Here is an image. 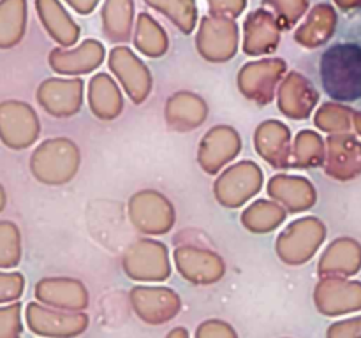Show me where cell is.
<instances>
[{
    "instance_id": "cell-4",
    "label": "cell",
    "mask_w": 361,
    "mask_h": 338,
    "mask_svg": "<svg viewBox=\"0 0 361 338\" xmlns=\"http://www.w3.org/2000/svg\"><path fill=\"white\" fill-rule=\"evenodd\" d=\"M122 270L133 282H164L171 277V256L166 243L154 236L136 239L122 256Z\"/></svg>"
},
{
    "instance_id": "cell-9",
    "label": "cell",
    "mask_w": 361,
    "mask_h": 338,
    "mask_svg": "<svg viewBox=\"0 0 361 338\" xmlns=\"http://www.w3.org/2000/svg\"><path fill=\"white\" fill-rule=\"evenodd\" d=\"M129 303L141 323L148 326L168 324L182 312V298L178 292L166 285H134L129 291Z\"/></svg>"
},
{
    "instance_id": "cell-7",
    "label": "cell",
    "mask_w": 361,
    "mask_h": 338,
    "mask_svg": "<svg viewBox=\"0 0 361 338\" xmlns=\"http://www.w3.org/2000/svg\"><path fill=\"white\" fill-rule=\"evenodd\" d=\"M25 323L34 334L41 338H78L90 326L87 312H71L46 306L39 301L28 303Z\"/></svg>"
},
{
    "instance_id": "cell-29",
    "label": "cell",
    "mask_w": 361,
    "mask_h": 338,
    "mask_svg": "<svg viewBox=\"0 0 361 338\" xmlns=\"http://www.w3.org/2000/svg\"><path fill=\"white\" fill-rule=\"evenodd\" d=\"M39 18L44 23L46 30L53 39L62 46H73L78 41V28L69 20L62 7L55 0H37Z\"/></svg>"
},
{
    "instance_id": "cell-14",
    "label": "cell",
    "mask_w": 361,
    "mask_h": 338,
    "mask_svg": "<svg viewBox=\"0 0 361 338\" xmlns=\"http://www.w3.org/2000/svg\"><path fill=\"white\" fill-rule=\"evenodd\" d=\"M242 136L231 125H215L204 132L197 146V164L207 175H219L242 151Z\"/></svg>"
},
{
    "instance_id": "cell-15",
    "label": "cell",
    "mask_w": 361,
    "mask_h": 338,
    "mask_svg": "<svg viewBox=\"0 0 361 338\" xmlns=\"http://www.w3.org/2000/svg\"><path fill=\"white\" fill-rule=\"evenodd\" d=\"M85 83L80 77H48L35 92L39 106L55 118L78 115L85 102Z\"/></svg>"
},
{
    "instance_id": "cell-5",
    "label": "cell",
    "mask_w": 361,
    "mask_h": 338,
    "mask_svg": "<svg viewBox=\"0 0 361 338\" xmlns=\"http://www.w3.org/2000/svg\"><path fill=\"white\" fill-rule=\"evenodd\" d=\"M263 169L254 161H238L222 169L214 182V197L221 206L238 210L261 192Z\"/></svg>"
},
{
    "instance_id": "cell-43",
    "label": "cell",
    "mask_w": 361,
    "mask_h": 338,
    "mask_svg": "<svg viewBox=\"0 0 361 338\" xmlns=\"http://www.w3.org/2000/svg\"><path fill=\"white\" fill-rule=\"evenodd\" d=\"M353 130H355L356 136L361 139V111H355V116H353Z\"/></svg>"
},
{
    "instance_id": "cell-8",
    "label": "cell",
    "mask_w": 361,
    "mask_h": 338,
    "mask_svg": "<svg viewBox=\"0 0 361 338\" xmlns=\"http://www.w3.org/2000/svg\"><path fill=\"white\" fill-rule=\"evenodd\" d=\"M288 73V63L282 58L252 60L238 70L236 87L247 101L259 106L270 104Z\"/></svg>"
},
{
    "instance_id": "cell-26",
    "label": "cell",
    "mask_w": 361,
    "mask_h": 338,
    "mask_svg": "<svg viewBox=\"0 0 361 338\" xmlns=\"http://www.w3.org/2000/svg\"><path fill=\"white\" fill-rule=\"evenodd\" d=\"M288 218V210L274 199H256L242 211L240 222L254 234H268L281 227Z\"/></svg>"
},
{
    "instance_id": "cell-46",
    "label": "cell",
    "mask_w": 361,
    "mask_h": 338,
    "mask_svg": "<svg viewBox=\"0 0 361 338\" xmlns=\"http://www.w3.org/2000/svg\"><path fill=\"white\" fill-rule=\"evenodd\" d=\"M286 338H288V337H286Z\"/></svg>"
},
{
    "instance_id": "cell-19",
    "label": "cell",
    "mask_w": 361,
    "mask_h": 338,
    "mask_svg": "<svg viewBox=\"0 0 361 338\" xmlns=\"http://www.w3.org/2000/svg\"><path fill=\"white\" fill-rule=\"evenodd\" d=\"M34 296L39 303L51 308L85 312L90 303L87 285L78 278L46 277L35 284Z\"/></svg>"
},
{
    "instance_id": "cell-44",
    "label": "cell",
    "mask_w": 361,
    "mask_h": 338,
    "mask_svg": "<svg viewBox=\"0 0 361 338\" xmlns=\"http://www.w3.org/2000/svg\"><path fill=\"white\" fill-rule=\"evenodd\" d=\"M338 4H341L342 7H356L361 6V0H338Z\"/></svg>"
},
{
    "instance_id": "cell-36",
    "label": "cell",
    "mask_w": 361,
    "mask_h": 338,
    "mask_svg": "<svg viewBox=\"0 0 361 338\" xmlns=\"http://www.w3.org/2000/svg\"><path fill=\"white\" fill-rule=\"evenodd\" d=\"M150 4H155L159 9L164 11L166 14L173 18L176 25L182 28L183 32L189 34L194 27V16L196 11L190 0H148Z\"/></svg>"
},
{
    "instance_id": "cell-20",
    "label": "cell",
    "mask_w": 361,
    "mask_h": 338,
    "mask_svg": "<svg viewBox=\"0 0 361 338\" xmlns=\"http://www.w3.org/2000/svg\"><path fill=\"white\" fill-rule=\"evenodd\" d=\"M267 194L293 215L303 213L317 203V190L314 183L300 175L277 173L268 180Z\"/></svg>"
},
{
    "instance_id": "cell-12",
    "label": "cell",
    "mask_w": 361,
    "mask_h": 338,
    "mask_svg": "<svg viewBox=\"0 0 361 338\" xmlns=\"http://www.w3.org/2000/svg\"><path fill=\"white\" fill-rule=\"evenodd\" d=\"M41 122L30 104L23 101L0 102V141L13 150H25L39 139Z\"/></svg>"
},
{
    "instance_id": "cell-30",
    "label": "cell",
    "mask_w": 361,
    "mask_h": 338,
    "mask_svg": "<svg viewBox=\"0 0 361 338\" xmlns=\"http://www.w3.org/2000/svg\"><path fill=\"white\" fill-rule=\"evenodd\" d=\"M27 4L25 0H0V48L16 46L25 34Z\"/></svg>"
},
{
    "instance_id": "cell-35",
    "label": "cell",
    "mask_w": 361,
    "mask_h": 338,
    "mask_svg": "<svg viewBox=\"0 0 361 338\" xmlns=\"http://www.w3.org/2000/svg\"><path fill=\"white\" fill-rule=\"evenodd\" d=\"M130 25V6L127 0H111L106 7V34L113 41H127Z\"/></svg>"
},
{
    "instance_id": "cell-27",
    "label": "cell",
    "mask_w": 361,
    "mask_h": 338,
    "mask_svg": "<svg viewBox=\"0 0 361 338\" xmlns=\"http://www.w3.org/2000/svg\"><path fill=\"white\" fill-rule=\"evenodd\" d=\"M279 46V30L267 13H254L245 23L243 51L250 56L268 55Z\"/></svg>"
},
{
    "instance_id": "cell-42",
    "label": "cell",
    "mask_w": 361,
    "mask_h": 338,
    "mask_svg": "<svg viewBox=\"0 0 361 338\" xmlns=\"http://www.w3.org/2000/svg\"><path fill=\"white\" fill-rule=\"evenodd\" d=\"M164 338H190L189 334V330L183 326H176L173 327L171 331H168V334H166Z\"/></svg>"
},
{
    "instance_id": "cell-33",
    "label": "cell",
    "mask_w": 361,
    "mask_h": 338,
    "mask_svg": "<svg viewBox=\"0 0 361 338\" xmlns=\"http://www.w3.org/2000/svg\"><path fill=\"white\" fill-rule=\"evenodd\" d=\"M168 37L161 27L155 25L150 18L141 16L136 34V48L140 49V53L150 58H161L168 51Z\"/></svg>"
},
{
    "instance_id": "cell-13",
    "label": "cell",
    "mask_w": 361,
    "mask_h": 338,
    "mask_svg": "<svg viewBox=\"0 0 361 338\" xmlns=\"http://www.w3.org/2000/svg\"><path fill=\"white\" fill-rule=\"evenodd\" d=\"M314 305L324 317H342L361 310V282L342 277H321L314 287Z\"/></svg>"
},
{
    "instance_id": "cell-38",
    "label": "cell",
    "mask_w": 361,
    "mask_h": 338,
    "mask_svg": "<svg viewBox=\"0 0 361 338\" xmlns=\"http://www.w3.org/2000/svg\"><path fill=\"white\" fill-rule=\"evenodd\" d=\"M25 277L20 271H0V303H14L23 296Z\"/></svg>"
},
{
    "instance_id": "cell-24",
    "label": "cell",
    "mask_w": 361,
    "mask_h": 338,
    "mask_svg": "<svg viewBox=\"0 0 361 338\" xmlns=\"http://www.w3.org/2000/svg\"><path fill=\"white\" fill-rule=\"evenodd\" d=\"M87 102L95 118L102 122L116 120L123 113L122 87L111 74H94L87 83Z\"/></svg>"
},
{
    "instance_id": "cell-40",
    "label": "cell",
    "mask_w": 361,
    "mask_h": 338,
    "mask_svg": "<svg viewBox=\"0 0 361 338\" xmlns=\"http://www.w3.org/2000/svg\"><path fill=\"white\" fill-rule=\"evenodd\" d=\"M326 338H361V313L335 320L326 330Z\"/></svg>"
},
{
    "instance_id": "cell-41",
    "label": "cell",
    "mask_w": 361,
    "mask_h": 338,
    "mask_svg": "<svg viewBox=\"0 0 361 338\" xmlns=\"http://www.w3.org/2000/svg\"><path fill=\"white\" fill-rule=\"evenodd\" d=\"M271 2L281 9V14L286 18L288 23L295 21L302 14L303 7H305L303 0H271Z\"/></svg>"
},
{
    "instance_id": "cell-32",
    "label": "cell",
    "mask_w": 361,
    "mask_h": 338,
    "mask_svg": "<svg viewBox=\"0 0 361 338\" xmlns=\"http://www.w3.org/2000/svg\"><path fill=\"white\" fill-rule=\"evenodd\" d=\"M355 109L345 106L344 102L328 101L323 102L314 113V125L326 134L351 132Z\"/></svg>"
},
{
    "instance_id": "cell-28",
    "label": "cell",
    "mask_w": 361,
    "mask_h": 338,
    "mask_svg": "<svg viewBox=\"0 0 361 338\" xmlns=\"http://www.w3.org/2000/svg\"><path fill=\"white\" fill-rule=\"evenodd\" d=\"M326 157V139L317 130L303 129L293 139L291 168L314 169L323 168Z\"/></svg>"
},
{
    "instance_id": "cell-21",
    "label": "cell",
    "mask_w": 361,
    "mask_h": 338,
    "mask_svg": "<svg viewBox=\"0 0 361 338\" xmlns=\"http://www.w3.org/2000/svg\"><path fill=\"white\" fill-rule=\"evenodd\" d=\"M102 62H104V48L101 42L92 39L83 41L73 49H53L48 56V63L53 73L67 77H80L94 73Z\"/></svg>"
},
{
    "instance_id": "cell-6",
    "label": "cell",
    "mask_w": 361,
    "mask_h": 338,
    "mask_svg": "<svg viewBox=\"0 0 361 338\" xmlns=\"http://www.w3.org/2000/svg\"><path fill=\"white\" fill-rule=\"evenodd\" d=\"M127 215L136 231L145 236H164L175 227L176 213L171 201L154 189L137 190L127 203Z\"/></svg>"
},
{
    "instance_id": "cell-22",
    "label": "cell",
    "mask_w": 361,
    "mask_h": 338,
    "mask_svg": "<svg viewBox=\"0 0 361 338\" xmlns=\"http://www.w3.org/2000/svg\"><path fill=\"white\" fill-rule=\"evenodd\" d=\"M361 271V243L351 236L335 238L317 263L319 277L351 278Z\"/></svg>"
},
{
    "instance_id": "cell-31",
    "label": "cell",
    "mask_w": 361,
    "mask_h": 338,
    "mask_svg": "<svg viewBox=\"0 0 361 338\" xmlns=\"http://www.w3.org/2000/svg\"><path fill=\"white\" fill-rule=\"evenodd\" d=\"M312 14L314 16L296 34V41L305 48H317L324 44L331 37L335 23H337L334 9L328 6L316 7Z\"/></svg>"
},
{
    "instance_id": "cell-10",
    "label": "cell",
    "mask_w": 361,
    "mask_h": 338,
    "mask_svg": "<svg viewBox=\"0 0 361 338\" xmlns=\"http://www.w3.org/2000/svg\"><path fill=\"white\" fill-rule=\"evenodd\" d=\"M173 266L192 285H214L226 275V261L217 252L200 245H180L173 250Z\"/></svg>"
},
{
    "instance_id": "cell-16",
    "label": "cell",
    "mask_w": 361,
    "mask_h": 338,
    "mask_svg": "<svg viewBox=\"0 0 361 338\" xmlns=\"http://www.w3.org/2000/svg\"><path fill=\"white\" fill-rule=\"evenodd\" d=\"M323 171L337 182H351L361 176V139L351 132L326 137Z\"/></svg>"
},
{
    "instance_id": "cell-3",
    "label": "cell",
    "mask_w": 361,
    "mask_h": 338,
    "mask_svg": "<svg viewBox=\"0 0 361 338\" xmlns=\"http://www.w3.org/2000/svg\"><path fill=\"white\" fill-rule=\"evenodd\" d=\"M326 234V224L319 217H300L282 229L275 239V252L286 266H303L319 252Z\"/></svg>"
},
{
    "instance_id": "cell-34",
    "label": "cell",
    "mask_w": 361,
    "mask_h": 338,
    "mask_svg": "<svg viewBox=\"0 0 361 338\" xmlns=\"http://www.w3.org/2000/svg\"><path fill=\"white\" fill-rule=\"evenodd\" d=\"M21 261V234L14 222H0V268H16Z\"/></svg>"
},
{
    "instance_id": "cell-45",
    "label": "cell",
    "mask_w": 361,
    "mask_h": 338,
    "mask_svg": "<svg viewBox=\"0 0 361 338\" xmlns=\"http://www.w3.org/2000/svg\"><path fill=\"white\" fill-rule=\"evenodd\" d=\"M6 203H7V196H6V190H4V187L0 185V211L6 208Z\"/></svg>"
},
{
    "instance_id": "cell-37",
    "label": "cell",
    "mask_w": 361,
    "mask_h": 338,
    "mask_svg": "<svg viewBox=\"0 0 361 338\" xmlns=\"http://www.w3.org/2000/svg\"><path fill=\"white\" fill-rule=\"evenodd\" d=\"M21 303L14 301L0 306V338H20L23 333Z\"/></svg>"
},
{
    "instance_id": "cell-39",
    "label": "cell",
    "mask_w": 361,
    "mask_h": 338,
    "mask_svg": "<svg viewBox=\"0 0 361 338\" xmlns=\"http://www.w3.org/2000/svg\"><path fill=\"white\" fill-rule=\"evenodd\" d=\"M194 338H240L235 327L222 319H207L197 324Z\"/></svg>"
},
{
    "instance_id": "cell-1",
    "label": "cell",
    "mask_w": 361,
    "mask_h": 338,
    "mask_svg": "<svg viewBox=\"0 0 361 338\" xmlns=\"http://www.w3.org/2000/svg\"><path fill=\"white\" fill-rule=\"evenodd\" d=\"M323 90L331 101L355 102L361 99V46L338 42L330 46L319 60Z\"/></svg>"
},
{
    "instance_id": "cell-25",
    "label": "cell",
    "mask_w": 361,
    "mask_h": 338,
    "mask_svg": "<svg viewBox=\"0 0 361 338\" xmlns=\"http://www.w3.org/2000/svg\"><path fill=\"white\" fill-rule=\"evenodd\" d=\"M197 51L208 62L231 60L238 51V32L235 25L228 21H204L197 35Z\"/></svg>"
},
{
    "instance_id": "cell-2",
    "label": "cell",
    "mask_w": 361,
    "mask_h": 338,
    "mask_svg": "<svg viewBox=\"0 0 361 338\" xmlns=\"http://www.w3.org/2000/svg\"><path fill=\"white\" fill-rule=\"evenodd\" d=\"M81 165L80 146L69 137H49L37 144L30 157V171L42 185H66Z\"/></svg>"
},
{
    "instance_id": "cell-11",
    "label": "cell",
    "mask_w": 361,
    "mask_h": 338,
    "mask_svg": "<svg viewBox=\"0 0 361 338\" xmlns=\"http://www.w3.org/2000/svg\"><path fill=\"white\" fill-rule=\"evenodd\" d=\"M111 76L118 81L122 90L134 104H143L154 90V76L147 63L134 55L129 48H113L108 58Z\"/></svg>"
},
{
    "instance_id": "cell-18",
    "label": "cell",
    "mask_w": 361,
    "mask_h": 338,
    "mask_svg": "<svg viewBox=\"0 0 361 338\" xmlns=\"http://www.w3.org/2000/svg\"><path fill=\"white\" fill-rule=\"evenodd\" d=\"M254 150L274 169L291 168L293 136L291 129L281 120H264L254 130Z\"/></svg>"
},
{
    "instance_id": "cell-23",
    "label": "cell",
    "mask_w": 361,
    "mask_h": 338,
    "mask_svg": "<svg viewBox=\"0 0 361 338\" xmlns=\"http://www.w3.org/2000/svg\"><path fill=\"white\" fill-rule=\"evenodd\" d=\"M207 101L194 92L182 90L173 94L164 104L166 125L175 132H190L208 118Z\"/></svg>"
},
{
    "instance_id": "cell-17",
    "label": "cell",
    "mask_w": 361,
    "mask_h": 338,
    "mask_svg": "<svg viewBox=\"0 0 361 338\" xmlns=\"http://www.w3.org/2000/svg\"><path fill=\"white\" fill-rule=\"evenodd\" d=\"M319 104V92L305 74L289 70L277 88V108L291 120H307Z\"/></svg>"
}]
</instances>
